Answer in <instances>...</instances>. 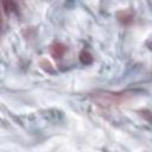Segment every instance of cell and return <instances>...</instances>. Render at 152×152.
<instances>
[{"mask_svg":"<svg viewBox=\"0 0 152 152\" xmlns=\"http://www.w3.org/2000/svg\"><path fill=\"white\" fill-rule=\"evenodd\" d=\"M65 51H66V48L62 43H53L50 48V52L55 58H62Z\"/></svg>","mask_w":152,"mask_h":152,"instance_id":"1","label":"cell"},{"mask_svg":"<svg viewBox=\"0 0 152 152\" xmlns=\"http://www.w3.org/2000/svg\"><path fill=\"white\" fill-rule=\"evenodd\" d=\"M80 59L82 61V63H84V64H89V63L93 61V56H91L88 51L83 50V51L81 52V55H80Z\"/></svg>","mask_w":152,"mask_h":152,"instance_id":"2","label":"cell"}]
</instances>
